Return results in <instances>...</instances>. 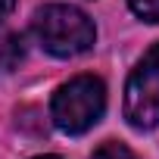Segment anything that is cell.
I'll return each mask as SVG.
<instances>
[{
  "mask_svg": "<svg viewBox=\"0 0 159 159\" xmlns=\"http://www.w3.org/2000/svg\"><path fill=\"white\" fill-rule=\"evenodd\" d=\"M34 34H38V44L59 59L84 53L97 41V28H94L91 16L78 7H69V3L41 7L34 16Z\"/></svg>",
  "mask_w": 159,
  "mask_h": 159,
  "instance_id": "1",
  "label": "cell"
},
{
  "mask_svg": "<svg viewBox=\"0 0 159 159\" xmlns=\"http://www.w3.org/2000/svg\"><path fill=\"white\" fill-rule=\"evenodd\" d=\"M125 119L137 131L159 125V41L143 53L125 81Z\"/></svg>",
  "mask_w": 159,
  "mask_h": 159,
  "instance_id": "3",
  "label": "cell"
},
{
  "mask_svg": "<svg viewBox=\"0 0 159 159\" xmlns=\"http://www.w3.org/2000/svg\"><path fill=\"white\" fill-rule=\"evenodd\" d=\"M91 159H137V156H134V150H128L125 143L106 140V143H100V147L94 150V156H91Z\"/></svg>",
  "mask_w": 159,
  "mask_h": 159,
  "instance_id": "4",
  "label": "cell"
},
{
  "mask_svg": "<svg viewBox=\"0 0 159 159\" xmlns=\"http://www.w3.org/2000/svg\"><path fill=\"white\" fill-rule=\"evenodd\" d=\"M128 7L143 22H159V0H128Z\"/></svg>",
  "mask_w": 159,
  "mask_h": 159,
  "instance_id": "5",
  "label": "cell"
},
{
  "mask_svg": "<svg viewBox=\"0 0 159 159\" xmlns=\"http://www.w3.org/2000/svg\"><path fill=\"white\" fill-rule=\"evenodd\" d=\"M13 7H16V0H0V22L13 13Z\"/></svg>",
  "mask_w": 159,
  "mask_h": 159,
  "instance_id": "6",
  "label": "cell"
},
{
  "mask_svg": "<svg viewBox=\"0 0 159 159\" xmlns=\"http://www.w3.org/2000/svg\"><path fill=\"white\" fill-rule=\"evenodd\" d=\"M31 159H59V156H31Z\"/></svg>",
  "mask_w": 159,
  "mask_h": 159,
  "instance_id": "7",
  "label": "cell"
},
{
  "mask_svg": "<svg viewBox=\"0 0 159 159\" xmlns=\"http://www.w3.org/2000/svg\"><path fill=\"white\" fill-rule=\"evenodd\" d=\"M106 109V88L94 75H78L59 84L50 100V119L66 134H84L103 119Z\"/></svg>",
  "mask_w": 159,
  "mask_h": 159,
  "instance_id": "2",
  "label": "cell"
}]
</instances>
